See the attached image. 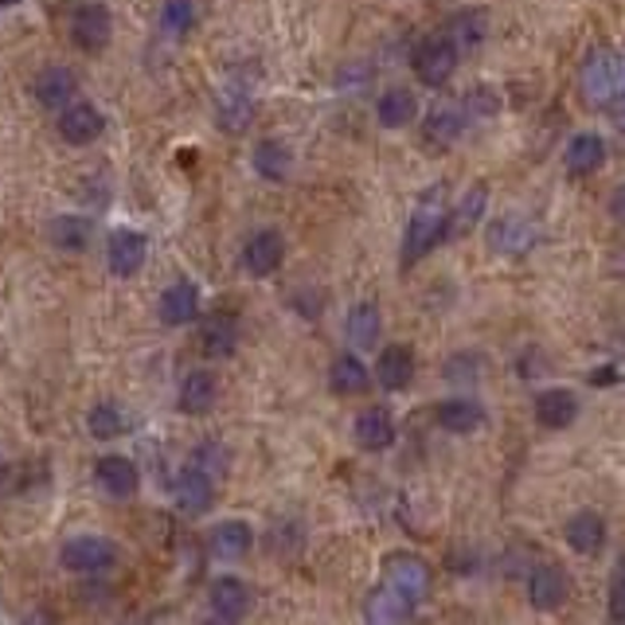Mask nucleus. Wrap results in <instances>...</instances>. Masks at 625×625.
Masks as SVG:
<instances>
[{
  "mask_svg": "<svg viewBox=\"0 0 625 625\" xmlns=\"http://www.w3.org/2000/svg\"><path fill=\"white\" fill-rule=\"evenodd\" d=\"M579 419V399L567 387H547L536 395V422L547 430H567Z\"/></svg>",
  "mask_w": 625,
  "mask_h": 625,
  "instance_id": "obj_14",
  "label": "nucleus"
},
{
  "mask_svg": "<svg viewBox=\"0 0 625 625\" xmlns=\"http://www.w3.org/2000/svg\"><path fill=\"white\" fill-rule=\"evenodd\" d=\"M414 614V606L402 594H395L391 587H375L364 602V617L367 622H407Z\"/></svg>",
  "mask_w": 625,
  "mask_h": 625,
  "instance_id": "obj_31",
  "label": "nucleus"
},
{
  "mask_svg": "<svg viewBox=\"0 0 625 625\" xmlns=\"http://www.w3.org/2000/svg\"><path fill=\"white\" fill-rule=\"evenodd\" d=\"M110 36H114V16H110L106 4L87 0V4H79V9L71 12V39L75 47H82L87 55H99L102 47L110 44Z\"/></svg>",
  "mask_w": 625,
  "mask_h": 625,
  "instance_id": "obj_5",
  "label": "nucleus"
},
{
  "mask_svg": "<svg viewBox=\"0 0 625 625\" xmlns=\"http://www.w3.org/2000/svg\"><path fill=\"white\" fill-rule=\"evenodd\" d=\"M590 384H594V387H610V384H617V364L594 367V372H590Z\"/></svg>",
  "mask_w": 625,
  "mask_h": 625,
  "instance_id": "obj_39",
  "label": "nucleus"
},
{
  "mask_svg": "<svg viewBox=\"0 0 625 625\" xmlns=\"http://www.w3.org/2000/svg\"><path fill=\"white\" fill-rule=\"evenodd\" d=\"M102 114L90 102H67L59 114V134L67 145H90L102 137Z\"/></svg>",
  "mask_w": 625,
  "mask_h": 625,
  "instance_id": "obj_11",
  "label": "nucleus"
},
{
  "mask_svg": "<svg viewBox=\"0 0 625 625\" xmlns=\"http://www.w3.org/2000/svg\"><path fill=\"white\" fill-rule=\"evenodd\" d=\"M215 117L224 125L227 134H242L250 122H254V94H250L242 82H227L215 99Z\"/></svg>",
  "mask_w": 625,
  "mask_h": 625,
  "instance_id": "obj_10",
  "label": "nucleus"
},
{
  "mask_svg": "<svg viewBox=\"0 0 625 625\" xmlns=\"http://www.w3.org/2000/svg\"><path fill=\"white\" fill-rule=\"evenodd\" d=\"M94 477H99V485L110 492V497H134L137 492V465L129 462V457L122 454H106L99 457V465H94Z\"/></svg>",
  "mask_w": 625,
  "mask_h": 625,
  "instance_id": "obj_19",
  "label": "nucleus"
},
{
  "mask_svg": "<svg viewBox=\"0 0 625 625\" xmlns=\"http://www.w3.org/2000/svg\"><path fill=\"white\" fill-rule=\"evenodd\" d=\"M52 242L59 250H82L90 242V224L82 215H59L52 219Z\"/></svg>",
  "mask_w": 625,
  "mask_h": 625,
  "instance_id": "obj_33",
  "label": "nucleus"
},
{
  "mask_svg": "<svg viewBox=\"0 0 625 625\" xmlns=\"http://www.w3.org/2000/svg\"><path fill=\"white\" fill-rule=\"evenodd\" d=\"M87 427H90V434L99 438V442H110V438H117L125 430V414L117 411V402H99V407L90 411Z\"/></svg>",
  "mask_w": 625,
  "mask_h": 625,
  "instance_id": "obj_34",
  "label": "nucleus"
},
{
  "mask_svg": "<svg viewBox=\"0 0 625 625\" xmlns=\"http://www.w3.org/2000/svg\"><path fill=\"white\" fill-rule=\"evenodd\" d=\"M602 164H606V141L599 134H579L567 145V172H575V177H590Z\"/></svg>",
  "mask_w": 625,
  "mask_h": 625,
  "instance_id": "obj_26",
  "label": "nucleus"
},
{
  "mask_svg": "<svg viewBox=\"0 0 625 625\" xmlns=\"http://www.w3.org/2000/svg\"><path fill=\"white\" fill-rule=\"evenodd\" d=\"M375 375H379V384L387 391H402V387H411L414 379V352L407 344H391V349L379 352V364H375Z\"/></svg>",
  "mask_w": 625,
  "mask_h": 625,
  "instance_id": "obj_22",
  "label": "nucleus"
},
{
  "mask_svg": "<svg viewBox=\"0 0 625 625\" xmlns=\"http://www.w3.org/2000/svg\"><path fill=\"white\" fill-rule=\"evenodd\" d=\"M75 90H79V79H75L71 67H47V71L32 82V94H36V102L47 110H63L75 99Z\"/></svg>",
  "mask_w": 625,
  "mask_h": 625,
  "instance_id": "obj_16",
  "label": "nucleus"
},
{
  "mask_svg": "<svg viewBox=\"0 0 625 625\" xmlns=\"http://www.w3.org/2000/svg\"><path fill=\"white\" fill-rule=\"evenodd\" d=\"M282 254H286V242L277 231H254L242 242V270L250 277H266L282 266Z\"/></svg>",
  "mask_w": 625,
  "mask_h": 625,
  "instance_id": "obj_8",
  "label": "nucleus"
},
{
  "mask_svg": "<svg viewBox=\"0 0 625 625\" xmlns=\"http://www.w3.org/2000/svg\"><path fill=\"white\" fill-rule=\"evenodd\" d=\"M59 562L75 575H106L117 562V547L106 536H75L63 544Z\"/></svg>",
  "mask_w": 625,
  "mask_h": 625,
  "instance_id": "obj_3",
  "label": "nucleus"
},
{
  "mask_svg": "<svg viewBox=\"0 0 625 625\" xmlns=\"http://www.w3.org/2000/svg\"><path fill=\"white\" fill-rule=\"evenodd\" d=\"M192 24H196V4L192 0H164L161 27L169 36H184V32H192Z\"/></svg>",
  "mask_w": 625,
  "mask_h": 625,
  "instance_id": "obj_35",
  "label": "nucleus"
},
{
  "mask_svg": "<svg viewBox=\"0 0 625 625\" xmlns=\"http://www.w3.org/2000/svg\"><path fill=\"white\" fill-rule=\"evenodd\" d=\"M485 422V411L474 399H446L438 407V427L450 430V434H474Z\"/></svg>",
  "mask_w": 625,
  "mask_h": 625,
  "instance_id": "obj_29",
  "label": "nucleus"
},
{
  "mask_svg": "<svg viewBox=\"0 0 625 625\" xmlns=\"http://www.w3.org/2000/svg\"><path fill=\"white\" fill-rule=\"evenodd\" d=\"M200 317V289L192 282H172L161 297V321L164 325H192Z\"/></svg>",
  "mask_w": 625,
  "mask_h": 625,
  "instance_id": "obj_21",
  "label": "nucleus"
},
{
  "mask_svg": "<svg viewBox=\"0 0 625 625\" xmlns=\"http://www.w3.org/2000/svg\"><path fill=\"white\" fill-rule=\"evenodd\" d=\"M454 32L465 47H477L485 39V16H457L454 20Z\"/></svg>",
  "mask_w": 625,
  "mask_h": 625,
  "instance_id": "obj_37",
  "label": "nucleus"
},
{
  "mask_svg": "<svg viewBox=\"0 0 625 625\" xmlns=\"http://www.w3.org/2000/svg\"><path fill=\"white\" fill-rule=\"evenodd\" d=\"M356 442L364 450H387L395 442V419L387 407H367V411H360L356 419Z\"/></svg>",
  "mask_w": 625,
  "mask_h": 625,
  "instance_id": "obj_25",
  "label": "nucleus"
},
{
  "mask_svg": "<svg viewBox=\"0 0 625 625\" xmlns=\"http://www.w3.org/2000/svg\"><path fill=\"white\" fill-rule=\"evenodd\" d=\"M454 71H457V47L450 36L427 39V44L419 47V55H414V75H419V82H427V87H446Z\"/></svg>",
  "mask_w": 625,
  "mask_h": 625,
  "instance_id": "obj_6",
  "label": "nucleus"
},
{
  "mask_svg": "<svg viewBox=\"0 0 625 625\" xmlns=\"http://www.w3.org/2000/svg\"><path fill=\"white\" fill-rule=\"evenodd\" d=\"M579 87L594 110H617L622 106V55L614 47H594L582 59Z\"/></svg>",
  "mask_w": 625,
  "mask_h": 625,
  "instance_id": "obj_2",
  "label": "nucleus"
},
{
  "mask_svg": "<svg viewBox=\"0 0 625 625\" xmlns=\"http://www.w3.org/2000/svg\"><path fill=\"white\" fill-rule=\"evenodd\" d=\"M567 544L579 555H599L606 547V520L599 512H575L567 520Z\"/></svg>",
  "mask_w": 625,
  "mask_h": 625,
  "instance_id": "obj_23",
  "label": "nucleus"
},
{
  "mask_svg": "<svg viewBox=\"0 0 625 625\" xmlns=\"http://www.w3.org/2000/svg\"><path fill=\"white\" fill-rule=\"evenodd\" d=\"M172 497H177L180 512H188V516H200V512H207V509H212V500H215L212 474H204L200 465H188V469H180L177 485H172Z\"/></svg>",
  "mask_w": 625,
  "mask_h": 625,
  "instance_id": "obj_9",
  "label": "nucleus"
},
{
  "mask_svg": "<svg viewBox=\"0 0 625 625\" xmlns=\"http://www.w3.org/2000/svg\"><path fill=\"white\" fill-rule=\"evenodd\" d=\"M532 242H536V231H532L524 219H516V215H504V219H497V224L489 227V247L497 250V254H509V259L527 254Z\"/></svg>",
  "mask_w": 625,
  "mask_h": 625,
  "instance_id": "obj_18",
  "label": "nucleus"
},
{
  "mask_svg": "<svg viewBox=\"0 0 625 625\" xmlns=\"http://www.w3.org/2000/svg\"><path fill=\"white\" fill-rule=\"evenodd\" d=\"M329 384H332V391H337V395H364L367 384H372V372H367L364 360H360V356L344 352V356L332 360Z\"/></svg>",
  "mask_w": 625,
  "mask_h": 625,
  "instance_id": "obj_27",
  "label": "nucleus"
},
{
  "mask_svg": "<svg viewBox=\"0 0 625 625\" xmlns=\"http://www.w3.org/2000/svg\"><path fill=\"white\" fill-rule=\"evenodd\" d=\"M567 599V575L555 562H539L536 571L527 575V602L536 610H555Z\"/></svg>",
  "mask_w": 625,
  "mask_h": 625,
  "instance_id": "obj_15",
  "label": "nucleus"
},
{
  "mask_svg": "<svg viewBox=\"0 0 625 625\" xmlns=\"http://www.w3.org/2000/svg\"><path fill=\"white\" fill-rule=\"evenodd\" d=\"M485 200H489V192H485V184L469 188V196L462 200V207H457V212H450V231H454V235H462L465 227L474 224V219H481Z\"/></svg>",
  "mask_w": 625,
  "mask_h": 625,
  "instance_id": "obj_36",
  "label": "nucleus"
},
{
  "mask_svg": "<svg viewBox=\"0 0 625 625\" xmlns=\"http://www.w3.org/2000/svg\"><path fill=\"white\" fill-rule=\"evenodd\" d=\"M145 254H149V242H145L141 231H129V227H122V231L110 235V242H106V266H110V274H114V277L141 274Z\"/></svg>",
  "mask_w": 625,
  "mask_h": 625,
  "instance_id": "obj_7",
  "label": "nucleus"
},
{
  "mask_svg": "<svg viewBox=\"0 0 625 625\" xmlns=\"http://www.w3.org/2000/svg\"><path fill=\"white\" fill-rule=\"evenodd\" d=\"M450 235V200L446 188H430L427 196L419 200V207L411 212V224L402 235V266L427 259L430 250Z\"/></svg>",
  "mask_w": 625,
  "mask_h": 625,
  "instance_id": "obj_1",
  "label": "nucleus"
},
{
  "mask_svg": "<svg viewBox=\"0 0 625 625\" xmlns=\"http://www.w3.org/2000/svg\"><path fill=\"white\" fill-rule=\"evenodd\" d=\"M215 395H219V384H215L212 372H188L180 379L177 402L184 414H207L215 407Z\"/></svg>",
  "mask_w": 625,
  "mask_h": 625,
  "instance_id": "obj_20",
  "label": "nucleus"
},
{
  "mask_svg": "<svg viewBox=\"0 0 625 625\" xmlns=\"http://www.w3.org/2000/svg\"><path fill=\"white\" fill-rule=\"evenodd\" d=\"M462 129H465V114L457 106H450V102L446 106L438 102V106L427 114V141L438 145V149H450V145L462 137Z\"/></svg>",
  "mask_w": 625,
  "mask_h": 625,
  "instance_id": "obj_28",
  "label": "nucleus"
},
{
  "mask_svg": "<svg viewBox=\"0 0 625 625\" xmlns=\"http://www.w3.org/2000/svg\"><path fill=\"white\" fill-rule=\"evenodd\" d=\"M375 117H379V125H387V129H402V125H411L414 117H419V99H414L407 87H391L375 102Z\"/></svg>",
  "mask_w": 625,
  "mask_h": 625,
  "instance_id": "obj_24",
  "label": "nucleus"
},
{
  "mask_svg": "<svg viewBox=\"0 0 625 625\" xmlns=\"http://www.w3.org/2000/svg\"><path fill=\"white\" fill-rule=\"evenodd\" d=\"M207 606L219 622H239L242 614L250 610V587L235 575H224V579H215L212 590H207Z\"/></svg>",
  "mask_w": 625,
  "mask_h": 625,
  "instance_id": "obj_12",
  "label": "nucleus"
},
{
  "mask_svg": "<svg viewBox=\"0 0 625 625\" xmlns=\"http://www.w3.org/2000/svg\"><path fill=\"white\" fill-rule=\"evenodd\" d=\"M254 544V532H250L247 520H224L207 532V547H212L215 559H242Z\"/></svg>",
  "mask_w": 625,
  "mask_h": 625,
  "instance_id": "obj_17",
  "label": "nucleus"
},
{
  "mask_svg": "<svg viewBox=\"0 0 625 625\" xmlns=\"http://www.w3.org/2000/svg\"><path fill=\"white\" fill-rule=\"evenodd\" d=\"M289 169H294V152L286 149L282 141H259L254 145V172L262 180H286Z\"/></svg>",
  "mask_w": 625,
  "mask_h": 625,
  "instance_id": "obj_32",
  "label": "nucleus"
},
{
  "mask_svg": "<svg viewBox=\"0 0 625 625\" xmlns=\"http://www.w3.org/2000/svg\"><path fill=\"white\" fill-rule=\"evenodd\" d=\"M622 567H617L614 571V582H610V617H614V622H622L625 617V606H622V599H625V587H622Z\"/></svg>",
  "mask_w": 625,
  "mask_h": 625,
  "instance_id": "obj_38",
  "label": "nucleus"
},
{
  "mask_svg": "<svg viewBox=\"0 0 625 625\" xmlns=\"http://www.w3.org/2000/svg\"><path fill=\"white\" fill-rule=\"evenodd\" d=\"M384 587H391L395 594L419 606L422 599L430 594V567L419 559V555H387V567H384Z\"/></svg>",
  "mask_w": 625,
  "mask_h": 625,
  "instance_id": "obj_4",
  "label": "nucleus"
},
{
  "mask_svg": "<svg viewBox=\"0 0 625 625\" xmlns=\"http://www.w3.org/2000/svg\"><path fill=\"white\" fill-rule=\"evenodd\" d=\"M239 349V321H235L231 312H212L204 317L200 325V352L212 360H224Z\"/></svg>",
  "mask_w": 625,
  "mask_h": 625,
  "instance_id": "obj_13",
  "label": "nucleus"
},
{
  "mask_svg": "<svg viewBox=\"0 0 625 625\" xmlns=\"http://www.w3.org/2000/svg\"><path fill=\"white\" fill-rule=\"evenodd\" d=\"M379 325H384V317H379V305H372V302L352 305L349 325H344L352 349H372L375 340H379Z\"/></svg>",
  "mask_w": 625,
  "mask_h": 625,
  "instance_id": "obj_30",
  "label": "nucleus"
}]
</instances>
